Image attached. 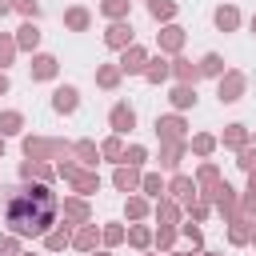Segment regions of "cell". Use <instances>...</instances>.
Masks as SVG:
<instances>
[{"mask_svg":"<svg viewBox=\"0 0 256 256\" xmlns=\"http://www.w3.org/2000/svg\"><path fill=\"white\" fill-rule=\"evenodd\" d=\"M72 244H76V248H84V252H92V248H96V224L80 228V232L72 236Z\"/></svg>","mask_w":256,"mask_h":256,"instance_id":"2e32d148","label":"cell"},{"mask_svg":"<svg viewBox=\"0 0 256 256\" xmlns=\"http://www.w3.org/2000/svg\"><path fill=\"white\" fill-rule=\"evenodd\" d=\"M20 124H24V116H20V112H0V136L20 132Z\"/></svg>","mask_w":256,"mask_h":256,"instance_id":"e0dca14e","label":"cell"},{"mask_svg":"<svg viewBox=\"0 0 256 256\" xmlns=\"http://www.w3.org/2000/svg\"><path fill=\"white\" fill-rule=\"evenodd\" d=\"M128 240H132L136 248H144V244H148V228H132V232H128Z\"/></svg>","mask_w":256,"mask_h":256,"instance_id":"f35d334b","label":"cell"},{"mask_svg":"<svg viewBox=\"0 0 256 256\" xmlns=\"http://www.w3.org/2000/svg\"><path fill=\"white\" fill-rule=\"evenodd\" d=\"M100 152H104L108 160H120V156H124V148H120V136H112V140H104V148H100Z\"/></svg>","mask_w":256,"mask_h":256,"instance_id":"f546056e","label":"cell"},{"mask_svg":"<svg viewBox=\"0 0 256 256\" xmlns=\"http://www.w3.org/2000/svg\"><path fill=\"white\" fill-rule=\"evenodd\" d=\"M64 24L76 28V32H84V28H88V12H84V8H72V12L64 16Z\"/></svg>","mask_w":256,"mask_h":256,"instance_id":"603a6c76","label":"cell"},{"mask_svg":"<svg viewBox=\"0 0 256 256\" xmlns=\"http://www.w3.org/2000/svg\"><path fill=\"white\" fill-rule=\"evenodd\" d=\"M100 8H104V16H124L128 12V0H104Z\"/></svg>","mask_w":256,"mask_h":256,"instance_id":"4dcf8cb0","label":"cell"},{"mask_svg":"<svg viewBox=\"0 0 256 256\" xmlns=\"http://www.w3.org/2000/svg\"><path fill=\"white\" fill-rule=\"evenodd\" d=\"M228 236H232V244H244V240H248V228H244V224H236Z\"/></svg>","mask_w":256,"mask_h":256,"instance_id":"ee69618b","label":"cell"},{"mask_svg":"<svg viewBox=\"0 0 256 256\" xmlns=\"http://www.w3.org/2000/svg\"><path fill=\"white\" fill-rule=\"evenodd\" d=\"M176 76H180L184 84H188V80L196 84V76H200V68H196V64H188V60H176Z\"/></svg>","mask_w":256,"mask_h":256,"instance_id":"d4e9b609","label":"cell"},{"mask_svg":"<svg viewBox=\"0 0 256 256\" xmlns=\"http://www.w3.org/2000/svg\"><path fill=\"white\" fill-rule=\"evenodd\" d=\"M144 192H152V196H160V176H144Z\"/></svg>","mask_w":256,"mask_h":256,"instance_id":"7bdbcfd3","label":"cell"},{"mask_svg":"<svg viewBox=\"0 0 256 256\" xmlns=\"http://www.w3.org/2000/svg\"><path fill=\"white\" fill-rule=\"evenodd\" d=\"M52 76H56V56H48V52L32 56V80H52Z\"/></svg>","mask_w":256,"mask_h":256,"instance_id":"9c48e42d","label":"cell"},{"mask_svg":"<svg viewBox=\"0 0 256 256\" xmlns=\"http://www.w3.org/2000/svg\"><path fill=\"white\" fill-rule=\"evenodd\" d=\"M8 8H12V0H0V16H4V12H8Z\"/></svg>","mask_w":256,"mask_h":256,"instance_id":"bcb514c9","label":"cell"},{"mask_svg":"<svg viewBox=\"0 0 256 256\" xmlns=\"http://www.w3.org/2000/svg\"><path fill=\"white\" fill-rule=\"evenodd\" d=\"M252 32H256V16H252Z\"/></svg>","mask_w":256,"mask_h":256,"instance_id":"7dc6e473","label":"cell"},{"mask_svg":"<svg viewBox=\"0 0 256 256\" xmlns=\"http://www.w3.org/2000/svg\"><path fill=\"white\" fill-rule=\"evenodd\" d=\"M168 72H172V64H168V60H148L144 80H148V84H160V80H168Z\"/></svg>","mask_w":256,"mask_h":256,"instance_id":"7c38bea8","label":"cell"},{"mask_svg":"<svg viewBox=\"0 0 256 256\" xmlns=\"http://www.w3.org/2000/svg\"><path fill=\"white\" fill-rule=\"evenodd\" d=\"M20 176H24V180H32V176H36V180H48L52 172H48L44 164H36V160H28V164H20Z\"/></svg>","mask_w":256,"mask_h":256,"instance_id":"ffe728a7","label":"cell"},{"mask_svg":"<svg viewBox=\"0 0 256 256\" xmlns=\"http://www.w3.org/2000/svg\"><path fill=\"white\" fill-rule=\"evenodd\" d=\"M68 240H72V236H68V228H52V232H48V236H44V244H48V248H52V252H60V248H64V244H68Z\"/></svg>","mask_w":256,"mask_h":256,"instance_id":"7402d4cb","label":"cell"},{"mask_svg":"<svg viewBox=\"0 0 256 256\" xmlns=\"http://www.w3.org/2000/svg\"><path fill=\"white\" fill-rule=\"evenodd\" d=\"M156 136L160 140H180L184 136V120L180 116H156Z\"/></svg>","mask_w":256,"mask_h":256,"instance_id":"8992f818","label":"cell"},{"mask_svg":"<svg viewBox=\"0 0 256 256\" xmlns=\"http://www.w3.org/2000/svg\"><path fill=\"white\" fill-rule=\"evenodd\" d=\"M4 92H8V76L0 72V96H4Z\"/></svg>","mask_w":256,"mask_h":256,"instance_id":"f6af8a7d","label":"cell"},{"mask_svg":"<svg viewBox=\"0 0 256 256\" xmlns=\"http://www.w3.org/2000/svg\"><path fill=\"white\" fill-rule=\"evenodd\" d=\"M252 240H256V232H252Z\"/></svg>","mask_w":256,"mask_h":256,"instance_id":"f5cc1de1","label":"cell"},{"mask_svg":"<svg viewBox=\"0 0 256 256\" xmlns=\"http://www.w3.org/2000/svg\"><path fill=\"white\" fill-rule=\"evenodd\" d=\"M204 256H216V252H204Z\"/></svg>","mask_w":256,"mask_h":256,"instance_id":"f907efd6","label":"cell"},{"mask_svg":"<svg viewBox=\"0 0 256 256\" xmlns=\"http://www.w3.org/2000/svg\"><path fill=\"white\" fill-rule=\"evenodd\" d=\"M12 52H16V40H8V36H4V40H0V68L12 60Z\"/></svg>","mask_w":256,"mask_h":256,"instance_id":"836d02e7","label":"cell"},{"mask_svg":"<svg viewBox=\"0 0 256 256\" xmlns=\"http://www.w3.org/2000/svg\"><path fill=\"white\" fill-rule=\"evenodd\" d=\"M176 164H180V144L164 148V168H176Z\"/></svg>","mask_w":256,"mask_h":256,"instance_id":"e575fe53","label":"cell"},{"mask_svg":"<svg viewBox=\"0 0 256 256\" xmlns=\"http://www.w3.org/2000/svg\"><path fill=\"white\" fill-rule=\"evenodd\" d=\"M144 212H148V204H144V200H136V196H132V200H128V216H132V220H140V216H144Z\"/></svg>","mask_w":256,"mask_h":256,"instance_id":"d590c367","label":"cell"},{"mask_svg":"<svg viewBox=\"0 0 256 256\" xmlns=\"http://www.w3.org/2000/svg\"><path fill=\"white\" fill-rule=\"evenodd\" d=\"M104 44H108V48H128V44H132V24H120V20H116V24L104 32Z\"/></svg>","mask_w":256,"mask_h":256,"instance_id":"52a82bcc","label":"cell"},{"mask_svg":"<svg viewBox=\"0 0 256 256\" xmlns=\"http://www.w3.org/2000/svg\"><path fill=\"white\" fill-rule=\"evenodd\" d=\"M96 256H108V252H96Z\"/></svg>","mask_w":256,"mask_h":256,"instance_id":"681fc988","label":"cell"},{"mask_svg":"<svg viewBox=\"0 0 256 256\" xmlns=\"http://www.w3.org/2000/svg\"><path fill=\"white\" fill-rule=\"evenodd\" d=\"M108 120H112V132H116V136H124V132H132V128H136V112H132L128 104H116Z\"/></svg>","mask_w":256,"mask_h":256,"instance_id":"277c9868","label":"cell"},{"mask_svg":"<svg viewBox=\"0 0 256 256\" xmlns=\"http://www.w3.org/2000/svg\"><path fill=\"white\" fill-rule=\"evenodd\" d=\"M168 192H172V196H196V184H192V180H188V176H176V180H172V188H168Z\"/></svg>","mask_w":256,"mask_h":256,"instance_id":"cb8c5ba5","label":"cell"},{"mask_svg":"<svg viewBox=\"0 0 256 256\" xmlns=\"http://www.w3.org/2000/svg\"><path fill=\"white\" fill-rule=\"evenodd\" d=\"M144 68H148V56H144V48L128 44V48H124V56H120V72H144Z\"/></svg>","mask_w":256,"mask_h":256,"instance_id":"5b68a950","label":"cell"},{"mask_svg":"<svg viewBox=\"0 0 256 256\" xmlns=\"http://www.w3.org/2000/svg\"><path fill=\"white\" fill-rule=\"evenodd\" d=\"M16 8H20L24 16H32V20L40 16V4H36V0H16Z\"/></svg>","mask_w":256,"mask_h":256,"instance_id":"8d00e7d4","label":"cell"},{"mask_svg":"<svg viewBox=\"0 0 256 256\" xmlns=\"http://www.w3.org/2000/svg\"><path fill=\"white\" fill-rule=\"evenodd\" d=\"M180 256H188V252H180Z\"/></svg>","mask_w":256,"mask_h":256,"instance_id":"816d5d0a","label":"cell"},{"mask_svg":"<svg viewBox=\"0 0 256 256\" xmlns=\"http://www.w3.org/2000/svg\"><path fill=\"white\" fill-rule=\"evenodd\" d=\"M192 148H196L200 156H208V152L216 148V140H212V136H196V140H192Z\"/></svg>","mask_w":256,"mask_h":256,"instance_id":"1f68e13d","label":"cell"},{"mask_svg":"<svg viewBox=\"0 0 256 256\" xmlns=\"http://www.w3.org/2000/svg\"><path fill=\"white\" fill-rule=\"evenodd\" d=\"M148 12H152L156 20H172V16H176V4H172V0H152Z\"/></svg>","mask_w":256,"mask_h":256,"instance_id":"d6986e66","label":"cell"},{"mask_svg":"<svg viewBox=\"0 0 256 256\" xmlns=\"http://www.w3.org/2000/svg\"><path fill=\"white\" fill-rule=\"evenodd\" d=\"M0 156H4V140H0Z\"/></svg>","mask_w":256,"mask_h":256,"instance_id":"c3c4849f","label":"cell"},{"mask_svg":"<svg viewBox=\"0 0 256 256\" xmlns=\"http://www.w3.org/2000/svg\"><path fill=\"white\" fill-rule=\"evenodd\" d=\"M224 144H228V148H240V144H244V124H228Z\"/></svg>","mask_w":256,"mask_h":256,"instance_id":"484cf974","label":"cell"},{"mask_svg":"<svg viewBox=\"0 0 256 256\" xmlns=\"http://www.w3.org/2000/svg\"><path fill=\"white\" fill-rule=\"evenodd\" d=\"M212 20H216V28H220V32H232V28H236V24H240V12H236V8H232V4H220V8H216V16H212Z\"/></svg>","mask_w":256,"mask_h":256,"instance_id":"30bf717a","label":"cell"},{"mask_svg":"<svg viewBox=\"0 0 256 256\" xmlns=\"http://www.w3.org/2000/svg\"><path fill=\"white\" fill-rule=\"evenodd\" d=\"M172 104H176V108H192V104H196V88H192V84H176V88H172Z\"/></svg>","mask_w":256,"mask_h":256,"instance_id":"4fadbf2b","label":"cell"},{"mask_svg":"<svg viewBox=\"0 0 256 256\" xmlns=\"http://www.w3.org/2000/svg\"><path fill=\"white\" fill-rule=\"evenodd\" d=\"M4 224L12 236H48L56 224V196L48 184L4 188Z\"/></svg>","mask_w":256,"mask_h":256,"instance_id":"6da1fadb","label":"cell"},{"mask_svg":"<svg viewBox=\"0 0 256 256\" xmlns=\"http://www.w3.org/2000/svg\"><path fill=\"white\" fill-rule=\"evenodd\" d=\"M180 44H184V32H180V28H176V24H172V28H164V32H160V48H168V52H176V48H180Z\"/></svg>","mask_w":256,"mask_h":256,"instance_id":"9a60e30c","label":"cell"},{"mask_svg":"<svg viewBox=\"0 0 256 256\" xmlns=\"http://www.w3.org/2000/svg\"><path fill=\"white\" fill-rule=\"evenodd\" d=\"M64 216L68 220H88V204L84 200H64Z\"/></svg>","mask_w":256,"mask_h":256,"instance_id":"44dd1931","label":"cell"},{"mask_svg":"<svg viewBox=\"0 0 256 256\" xmlns=\"http://www.w3.org/2000/svg\"><path fill=\"white\" fill-rule=\"evenodd\" d=\"M76 104H80V92H76L72 84H60V88L52 92V108H56V112H76Z\"/></svg>","mask_w":256,"mask_h":256,"instance_id":"3957f363","label":"cell"},{"mask_svg":"<svg viewBox=\"0 0 256 256\" xmlns=\"http://www.w3.org/2000/svg\"><path fill=\"white\" fill-rule=\"evenodd\" d=\"M36 44H40V28H36L32 20H28V24H20V32H16V48H28V52H32Z\"/></svg>","mask_w":256,"mask_h":256,"instance_id":"8fae6325","label":"cell"},{"mask_svg":"<svg viewBox=\"0 0 256 256\" xmlns=\"http://www.w3.org/2000/svg\"><path fill=\"white\" fill-rule=\"evenodd\" d=\"M60 172H64V176L72 180V188H76V192H84V196L100 188V180H96V172H76L72 164H60Z\"/></svg>","mask_w":256,"mask_h":256,"instance_id":"7a4b0ae2","label":"cell"},{"mask_svg":"<svg viewBox=\"0 0 256 256\" xmlns=\"http://www.w3.org/2000/svg\"><path fill=\"white\" fill-rule=\"evenodd\" d=\"M96 80H100L104 88H116V80H120V68H108V64H104V68L96 72Z\"/></svg>","mask_w":256,"mask_h":256,"instance_id":"83f0119b","label":"cell"},{"mask_svg":"<svg viewBox=\"0 0 256 256\" xmlns=\"http://www.w3.org/2000/svg\"><path fill=\"white\" fill-rule=\"evenodd\" d=\"M224 72V60L216 56V52H208L204 60H200V76H220Z\"/></svg>","mask_w":256,"mask_h":256,"instance_id":"ac0fdd59","label":"cell"},{"mask_svg":"<svg viewBox=\"0 0 256 256\" xmlns=\"http://www.w3.org/2000/svg\"><path fill=\"white\" fill-rule=\"evenodd\" d=\"M76 156H80L84 164H96V156H100V152H96V144H88V140H80V144H76Z\"/></svg>","mask_w":256,"mask_h":256,"instance_id":"f1b7e54d","label":"cell"},{"mask_svg":"<svg viewBox=\"0 0 256 256\" xmlns=\"http://www.w3.org/2000/svg\"><path fill=\"white\" fill-rule=\"evenodd\" d=\"M236 164H240V168H244V172H252V168H256V148H244V152H240V160H236Z\"/></svg>","mask_w":256,"mask_h":256,"instance_id":"d6a6232c","label":"cell"},{"mask_svg":"<svg viewBox=\"0 0 256 256\" xmlns=\"http://www.w3.org/2000/svg\"><path fill=\"white\" fill-rule=\"evenodd\" d=\"M144 156H148V152H144L140 144H132V148H124V156H120V164H132V168H136V164H144Z\"/></svg>","mask_w":256,"mask_h":256,"instance_id":"4316f807","label":"cell"},{"mask_svg":"<svg viewBox=\"0 0 256 256\" xmlns=\"http://www.w3.org/2000/svg\"><path fill=\"white\" fill-rule=\"evenodd\" d=\"M104 240H108V244H120V240H124V228H116V224L104 228Z\"/></svg>","mask_w":256,"mask_h":256,"instance_id":"60d3db41","label":"cell"},{"mask_svg":"<svg viewBox=\"0 0 256 256\" xmlns=\"http://www.w3.org/2000/svg\"><path fill=\"white\" fill-rule=\"evenodd\" d=\"M0 256H20V248H16V240H12V236H4V240H0Z\"/></svg>","mask_w":256,"mask_h":256,"instance_id":"ab89813d","label":"cell"},{"mask_svg":"<svg viewBox=\"0 0 256 256\" xmlns=\"http://www.w3.org/2000/svg\"><path fill=\"white\" fill-rule=\"evenodd\" d=\"M240 92H244V76L228 72V76L220 80V104H232V100H240Z\"/></svg>","mask_w":256,"mask_h":256,"instance_id":"ba28073f","label":"cell"},{"mask_svg":"<svg viewBox=\"0 0 256 256\" xmlns=\"http://www.w3.org/2000/svg\"><path fill=\"white\" fill-rule=\"evenodd\" d=\"M112 180H116V188H120V192H132V188L140 184V176H136V168H132V164H128V168H116V176H112Z\"/></svg>","mask_w":256,"mask_h":256,"instance_id":"5bb4252c","label":"cell"},{"mask_svg":"<svg viewBox=\"0 0 256 256\" xmlns=\"http://www.w3.org/2000/svg\"><path fill=\"white\" fill-rule=\"evenodd\" d=\"M156 216H160L164 224H172V220H176V204H160V208H156Z\"/></svg>","mask_w":256,"mask_h":256,"instance_id":"74e56055","label":"cell"},{"mask_svg":"<svg viewBox=\"0 0 256 256\" xmlns=\"http://www.w3.org/2000/svg\"><path fill=\"white\" fill-rule=\"evenodd\" d=\"M200 184H216V168H212V164L200 168Z\"/></svg>","mask_w":256,"mask_h":256,"instance_id":"b9f144b4","label":"cell"}]
</instances>
